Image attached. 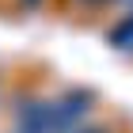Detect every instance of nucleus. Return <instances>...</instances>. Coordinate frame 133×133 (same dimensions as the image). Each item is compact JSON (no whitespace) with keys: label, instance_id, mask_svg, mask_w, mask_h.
I'll use <instances>...</instances> for the list:
<instances>
[{"label":"nucleus","instance_id":"nucleus-1","mask_svg":"<svg viewBox=\"0 0 133 133\" xmlns=\"http://www.w3.org/2000/svg\"><path fill=\"white\" fill-rule=\"evenodd\" d=\"M107 38H110V46H114V50H125V53H133V11L125 15L122 23H118V27H114L110 34H107Z\"/></svg>","mask_w":133,"mask_h":133},{"label":"nucleus","instance_id":"nucleus-2","mask_svg":"<svg viewBox=\"0 0 133 133\" xmlns=\"http://www.w3.org/2000/svg\"><path fill=\"white\" fill-rule=\"evenodd\" d=\"M76 133H103V129H76Z\"/></svg>","mask_w":133,"mask_h":133},{"label":"nucleus","instance_id":"nucleus-3","mask_svg":"<svg viewBox=\"0 0 133 133\" xmlns=\"http://www.w3.org/2000/svg\"><path fill=\"white\" fill-rule=\"evenodd\" d=\"M23 4H38V0H23Z\"/></svg>","mask_w":133,"mask_h":133},{"label":"nucleus","instance_id":"nucleus-4","mask_svg":"<svg viewBox=\"0 0 133 133\" xmlns=\"http://www.w3.org/2000/svg\"><path fill=\"white\" fill-rule=\"evenodd\" d=\"M122 4H133V0H122Z\"/></svg>","mask_w":133,"mask_h":133}]
</instances>
